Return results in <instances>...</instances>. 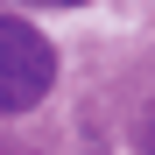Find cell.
Segmentation results:
<instances>
[{
	"mask_svg": "<svg viewBox=\"0 0 155 155\" xmlns=\"http://www.w3.org/2000/svg\"><path fill=\"white\" fill-rule=\"evenodd\" d=\"M49 85H57V49L42 42V28L0 14V113H28Z\"/></svg>",
	"mask_w": 155,
	"mask_h": 155,
	"instance_id": "6da1fadb",
	"label": "cell"
},
{
	"mask_svg": "<svg viewBox=\"0 0 155 155\" xmlns=\"http://www.w3.org/2000/svg\"><path fill=\"white\" fill-rule=\"evenodd\" d=\"M141 155H155V106L141 113Z\"/></svg>",
	"mask_w": 155,
	"mask_h": 155,
	"instance_id": "7a4b0ae2",
	"label": "cell"
},
{
	"mask_svg": "<svg viewBox=\"0 0 155 155\" xmlns=\"http://www.w3.org/2000/svg\"><path fill=\"white\" fill-rule=\"evenodd\" d=\"M42 7H71V0H42Z\"/></svg>",
	"mask_w": 155,
	"mask_h": 155,
	"instance_id": "3957f363",
	"label": "cell"
}]
</instances>
